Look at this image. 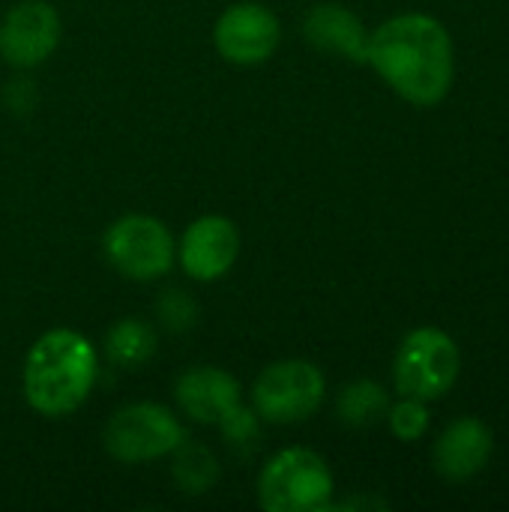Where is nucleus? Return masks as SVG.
I'll list each match as a JSON object with an SVG mask.
<instances>
[{
  "instance_id": "6e6552de",
  "label": "nucleus",
  "mask_w": 509,
  "mask_h": 512,
  "mask_svg": "<svg viewBox=\"0 0 509 512\" xmlns=\"http://www.w3.org/2000/svg\"><path fill=\"white\" fill-rule=\"evenodd\" d=\"M282 42V24L276 12L258 0L231 3L213 24V45L222 60L234 66L267 63Z\"/></svg>"
},
{
  "instance_id": "39448f33",
  "label": "nucleus",
  "mask_w": 509,
  "mask_h": 512,
  "mask_svg": "<svg viewBox=\"0 0 509 512\" xmlns=\"http://www.w3.org/2000/svg\"><path fill=\"white\" fill-rule=\"evenodd\" d=\"M327 396L324 372L309 360H276L252 384V408L261 423L297 426L318 414Z\"/></svg>"
},
{
  "instance_id": "9d476101",
  "label": "nucleus",
  "mask_w": 509,
  "mask_h": 512,
  "mask_svg": "<svg viewBox=\"0 0 509 512\" xmlns=\"http://www.w3.org/2000/svg\"><path fill=\"white\" fill-rule=\"evenodd\" d=\"M243 249L240 231L228 216L207 213L186 225L177 243V261L195 282H216L231 273Z\"/></svg>"
},
{
  "instance_id": "4468645a",
  "label": "nucleus",
  "mask_w": 509,
  "mask_h": 512,
  "mask_svg": "<svg viewBox=\"0 0 509 512\" xmlns=\"http://www.w3.org/2000/svg\"><path fill=\"white\" fill-rule=\"evenodd\" d=\"M156 330L144 318H120L108 333H105V357L111 366L123 372H138L156 357Z\"/></svg>"
},
{
  "instance_id": "0eeeda50",
  "label": "nucleus",
  "mask_w": 509,
  "mask_h": 512,
  "mask_svg": "<svg viewBox=\"0 0 509 512\" xmlns=\"http://www.w3.org/2000/svg\"><path fill=\"white\" fill-rule=\"evenodd\" d=\"M186 441L183 423L171 408L156 402H132L117 408L102 432L108 456L120 465H141L171 456Z\"/></svg>"
},
{
  "instance_id": "1a4fd4ad",
  "label": "nucleus",
  "mask_w": 509,
  "mask_h": 512,
  "mask_svg": "<svg viewBox=\"0 0 509 512\" xmlns=\"http://www.w3.org/2000/svg\"><path fill=\"white\" fill-rule=\"evenodd\" d=\"M63 36V21L48 0H18L0 18V57L15 69L45 63Z\"/></svg>"
},
{
  "instance_id": "f03ea898",
  "label": "nucleus",
  "mask_w": 509,
  "mask_h": 512,
  "mask_svg": "<svg viewBox=\"0 0 509 512\" xmlns=\"http://www.w3.org/2000/svg\"><path fill=\"white\" fill-rule=\"evenodd\" d=\"M96 378H99L96 345L78 330L54 327L30 345L24 357L21 390L36 414L54 420L78 411L93 393Z\"/></svg>"
},
{
  "instance_id": "20e7f679",
  "label": "nucleus",
  "mask_w": 509,
  "mask_h": 512,
  "mask_svg": "<svg viewBox=\"0 0 509 512\" xmlns=\"http://www.w3.org/2000/svg\"><path fill=\"white\" fill-rule=\"evenodd\" d=\"M105 261L132 282H159L177 261V240L171 228L147 213H126L102 234Z\"/></svg>"
},
{
  "instance_id": "f3484780",
  "label": "nucleus",
  "mask_w": 509,
  "mask_h": 512,
  "mask_svg": "<svg viewBox=\"0 0 509 512\" xmlns=\"http://www.w3.org/2000/svg\"><path fill=\"white\" fill-rule=\"evenodd\" d=\"M387 426H390V432H393L399 441H405V444L420 441V438L429 432V408H426V402L411 399V396H402L396 405H390V411H387Z\"/></svg>"
},
{
  "instance_id": "f8f14e48",
  "label": "nucleus",
  "mask_w": 509,
  "mask_h": 512,
  "mask_svg": "<svg viewBox=\"0 0 509 512\" xmlns=\"http://www.w3.org/2000/svg\"><path fill=\"white\" fill-rule=\"evenodd\" d=\"M180 411L198 426H219V420L240 405V384L219 366H192L174 384Z\"/></svg>"
},
{
  "instance_id": "7ed1b4c3",
  "label": "nucleus",
  "mask_w": 509,
  "mask_h": 512,
  "mask_svg": "<svg viewBox=\"0 0 509 512\" xmlns=\"http://www.w3.org/2000/svg\"><path fill=\"white\" fill-rule=\"evenodd\" d=\"M258 507L267 512H318L333 507V471L309 447H285L258 474Z\"/></svg>"
},
{
  "instance_id": "dca6fc26",
  "label": "nucleus",
  "mask_w": 509,
  "mask_h": 512,
  "mask_svg": "<svg viewBox=\"0 0 509 512\" xmlns=\"http://www.w3.org/2000/svg\"><path fill=\"white\" fill-rule=\"evenodd\" d=\"M171 456H174L171 474H174V483L180 486L183 495H207L222 477L219 459L204 444L183 441Z\"/></svg>"
},
{
  "instance_id": "f257e3e1",
  "label": "nucleus",
  "mask_w": 509,
  "mask_h": 512,
  "mask_svg": "<svg viewBox=\"0 0 509 512\" xmlns=\"http://www.w3.org/2000/svg\"><path fill=\"white\" fill-rule=\"evenodd\" d=\"M366 63L411 105L435 108L456 75V51L447 27L423 12H405L369 33Z\"/></svg>"
},
{
  "instance_id": "423d86ee",
  "label": "nucleus",
  "mask_w": 509,
  "mask_h": 512,
  "mask_svg": "<svg viewBox=\"0 0 509 512\" xmlns=\"http://www.w3.org/2000/svg\"><path fill=\"white\" fill-rule=\"evenodd\" d=\"M462 357L450 333L438 327L411 330L393 360V381L402 396L435 402L447 396L459 381Z\"/></svg>"
},
{
  "instance_id": "6ab92c4d",
  "label": "nucleus",
  "mask_w": 509,
  "mask_h": 512,
  "mask_svg": "<svg viewBox=\"0 0 509 512\" xmlns=\"http://www.w3.org/2000/svg\"><path fill=\"white\" fill-rule=\"evenodd\" d=\"M219 429H222L225 441H231V444H249V441H255L258 432H261V417L255 414V408H246V405L240 402V405H234V408L219 420Z\"/></svg>"
},
{
  "instance_id": "2eb2a0df",
  "label": "nucleus",
  "mask_w": 509,
  "mask_h": 512,
  "mask_svg": "<svg viewBox=\"0 0 509 512\" xmlns=\"http://www.w3.org/2000/svg\"><path fill=\"white\" fill-rule=\"evenodd\" d=\"M390 393L369 378L351 381L348 387H342L339 399H336V417L342 426L348 429H372L381 420H387L390 411Z\"/></svg>"
},
{
  "instance_id": "a211bd4d",
  "label": "nucleus",
  "mask_w": 509,
  "mask_h": 512,
  "mask_svg": "<svg viewBox=\"0 0 509 512\" xmlns=\"http://www.w3.org/2000/svg\"><path fill=\"white\" fill-rule=\"evenodd\" d=\"M156 318L162 321L165 330L171 333H189L195 324H198V303L180 291V288H171L159 297L156 303Z\"/></svg>"
},
{
  "instance_id": "ddd939ff",
  "label": "nucleus",
  "mask_w": 509,
  "mask_h": 512,
  "mask_svg": "<svg viewBox=\"0 0 509 512\" xmlns=\"http://www.w3.org/2000/svg\"><path fill=\"white\" fill-rule=\"evenodd\" d=\"M303 36L330 54H339L351 63H366L369 30L363 21L342 3H318L303 18Z\"/></svg>"
},
{
  "instance_id": "9b49d317",
  "label": "nucleus",
  "mask_w": 509,
  "mask_h": 512,
  "mask_svg": "<svg viewBox=\"0 0 509 512\" xmlns=\"http://www.w3.org/2000/svg\"><path fill=\"white\" fill-rule=\"evenodd\" d=\"M492 450H495L492 429L477 417H459L438 435L432 447V465L441 480L465 483L486 471Z\"/></svg>"
}]
</instances>
